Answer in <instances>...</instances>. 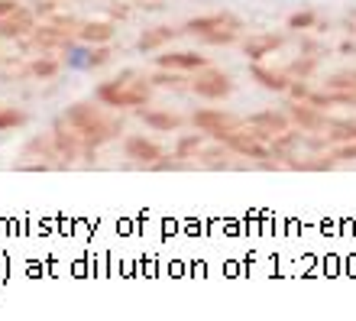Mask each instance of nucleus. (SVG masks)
I'll list each match as a JSON object with an SVG mask.
<instances>
[{
  "mask_svg": "<svg viewBox=\"0 0 356 321\" xmlns=\"http://www.w3.org/2000/svg\"><path fill=\"white\" fill-rule=\"evenodd\" d=\"M282 42H285V39H282L279 33H263V36H250V39H246V42H243V52H246V58L259 62V58H266L269 52H275Z\"/></svg>",
  "mask_w": 356,
  "mask_h": 321,
  "instance_id": "nucleus-11",
  "label": "nucleus"
},
{
  "mask_svg": "<svg viewBox=\"0 0 356 321\" xmlns=\"http://www.w3.org/2000/svg\"><path fill=\"white\" fill-rule=\"evenodd\" d=\"M318 26V17L311 10H301V13H291L289 17V29H311Z\"/></svg>",
  "mask_w": 356,
  "mask_h": 321,
  "instance_id": "nucleus-25",
  "label": "nucleus"
},
{
  "mask_svg": "<svg viewBox=\"0 0 356 321\" xmlns=\"http://www.w3.org/2000/svg\"><path fill=\"white\" fill-rule=\"evenodd\" d=\"M62 120L81 136V143H85L88 150H97V146H104V143H111L120 136V120H113L101 107L85 104V101H78V104L68 107Z\"/></svg>",
  "mask_w": 356,
  "mask_h": 321,
  "instance_id": "nucleus-1",
  "label": "nucleus"
},
{
  "mask_svg": "<svg viewBox=\"0 0 356 321\" xmlns=\"http://www.w3.org/2000/svg\"><path fill=\"white\" fill-rule=\"evenodd\" d=\"M159 68H175V72H197V68H207V56L201 52H169V56H159L156 58Z\"/></svg>",
  "mask_w": 356,
  "mask_h": 321,
  "instance_id": "nucleus-10",
  "label": "nucleus"
},
{
  "mask_svg": "<svg viewBox=\"0 0 356 321\" xmlns=\"http://www.w3.org/2000/svg\"><path fill=\"white\" fill-rule=\"evenodd\" d=\"M130 75L113 78V81H104L97 88V101L107 107H143L149 101V85H140V81H127Z\"/></svg>",
  "mask_w": 356,
  "mask_h": 321,
  "instance_id": "nucleus-2",
  "label": "nucleus"
},
{
  "mask_svg": "<svg viewBox=\"0 0 356 321\" xmlns=\"http://www.w3.org/2000/svg\"><path fill=\"white\" fill-rule=\"evenodd\" d=\"M52 140H56V150L62 159H78V156H88V146L81 143V136H78L72 127H68L65 120H58L56 123V130H52Z\"/></svg>",
  "mask_w": 356,
  "mask_h": 321,
  "instance_id": "nucleus-7",
  "label": "nucleus"
},
{
  "mask_svg": "<svg viewBox=\"0 0 356 321\" xmlns=\"http://www.w3.org/2000/svg\"><path fill=\"white\" fill-rule=\"evenodd\" d=\"M191 123L197 130H204L207 136H214L217 130H230V127H240L243 117H234L230 111H217V107H201V111L191 113Z\"/></svg>",
  "mask_w": 356,
  "mask_h": 321,
  "instance_id": "nucleus-6",
  "label": "nucleus"
},
{
  "mask_svg": "<svg viewBox=\"0 0 356 321\" xmlns=\"http://www.w3.org/2000/svg\"><path fill=\"white\" fill-rule=\"evenodd\" d=\"M334 159L343 162V159H356V140L350 143H337V150H334Z\"/></svg>",
  "mask_w": 356,
  "mask_h": 321,
  "instance_id": "nucleus-27",
  "label": "nucleus"
},
{
  "mask_svg": "<svg viewBox=\"0 0 356 321\" xmlns=\"http://www.w3.org/2000/svg\"><path fill=\"white\" fill-rule=\"evenodd\" d=\"M289 120L298 127L301 133H324L327 130V117L321 113L318 104H311V101H295V104H289Z\"/></svg>",
  "mask_w": 356,
  "mask_h": 321,
  "instance_id": "nucleus-5",
  "label": "nucleus"
},
{
  "mask_svg": "<svg viewBox=\"0 0 356 321\" xmlns=\"http://www.w3.org/2000/svg\"><path fill=\"white\" fill-rule=\"evenodd\" d=\"M191 91L197 97H207V101H224L230 91H234V78L227 72H217V68H204L201 75L191 81Z\"/></svg>",
  "mask_w": 356,
  "mask_h": 321,
  "instance_id": "nucleus-3",
  "label": "nucleus"
},
{
  "mask_svg": "<svg viewBox=\"0 0 356 321\" xmlns=\"http://www.w3.org/2000/svg\"><path fill=\"white\" fill-rule=\"evenodd\" d=\"M107 58H111V49H107V46L91 49V68H94V65H104Z\"/></svg>",
  "mask_w": 356,
  "mask_h": 321,
  "instance_id": "nucleus-28",
  "label": "nucleus"
},
{
  "mask_svg": "<svg viewBox=\"0 0 356 321\" xmlns=\"http://www.w3.org/2000/svg\"><path fill=\"white\" fill-rule=\"evenodd\" d=\"M36 13L39 17H52V13H56V0H42V3L36 7Z\"/></svg>",
  "mask_w": 356,
  "mask_h": 321,
  "instance_id": "nucleus-29",
  "label": "nucleus"
},
{
  "mask_svg": "<svg viewBox=\"0 0 356 321\" xmlns=\"http://www.w3.org/2000/svg\"><path fill=\"white\" fill-rule=\"evenodd\" d=\"M75 33H68V29L56 26V23H49V26H39L33 29V46L39 49H56V46H68Z\"/></svg>",
  "mask_w": 356,
  "mask_h": 321,
  "instance_id": "nucleus-12",
  "label": "nucleus"
},
{
  "mask_svg": "<svg viewBox=\"0 0 356 321\" xmlns=\"http://www.w3.org/2000/svg\"><path fill=\"white\" fill-rule=\"evenodd\" d=\"M78 36L85 39V42H91V46H104V42H111V39H113V23H104V19L81 23Z\"/></svg>",
  "mask_w": 356,
  "mask_h": 321,
  "instance_id": "nucleus-16",
  "label": "nucleus"
},
{
  "mask_svg": "<svg viewBox=\"0 0 356 321\" xmlns=\"http://www.w3.org/2000/svg\"><path fill=\"white\" fill-rule=\"evenodd\" d=\"M356 140V120H330L324 130V143H350Z\"/></svg>",
  "mask_w": 356,
  "mask_h": 321,
  "instance_id": "nucleus-18",
  "label": "nucleus"
},
{
  "mask_svg": "<svg viewBox=\"0 0 356 321\" xmlns=\"http://www.w3.org/2000/svg\"><path fill=\"white\" fill-rule=\"evenodd\" d=\"M327 91H350V95H356V68H347V72L330 75L327 78Z\"/></svg>",
  "mask_w": 356,
  "mask_h": 321,
  "instance_id": "nucleus-20",
  "label": "nucleus"
},
{
  "mask_svg": "<svg viewBox=\"0 0 356 321\" xmlns=\"http://www.w3.org/2000/svg\"><path fill=\"white\" fill-rule=\"evenodd\" d=\"M181 29H172V26H152V29H146L140 36V42H136V49L140 52H156V49H162L165 42H172V39L178 36Z\"/></svg>",
  "mask_w": 356,
  "mask_h": 321,
  "instance_id": "nucleus-14",
  "label": "nucleus"
},
{
  "mask_svg": "<svg viewBox=\"0 0 356 321\" xmlns=\"http://www.w3.org/2000/svg\"><path fill=\"white\" fill-rule=\"evenodd\" d=\"M289 95L295 97V101H308V97H311V88L305 85V78H291V85H289Z\"/></svg>",
  "mask_w": 356,
  "mask_h": 321,
  "instance_id": "nucleus-26",
  "label": "nucleus"
},
{
  "mask_svg": "<svg viewBox=\"0 0 356 321\" xmlns=\"http://www.w3.org/2000/svg\"><path fill=\"white\" fill-rule=\"evenodd\" d=\"M250 123L253 127H259V130H266L269 136H275V133H285L289 130V113H282V111H259L250 117Z\"/></svg>",
  "mask_w": 356,
  "mask_h": 321,
  "instance_id": "nucleus-15",
  "label": "nucleus"
},
{
  "mask_svg": "<svg viewBox=\"0 0 356 321\" xmlns=\"http://www.w3.org/2000/svg\"><path fill=\"white\" fill-rule=\"evenodd\" d=\"M250 75H253V81H259L266 91H275V95L289 91V85H291V78L285 75V72H272V68H266V65H253Z\"/></svg>",
  "mask_w": 356,
  "mask_h": 321,
  "instance_id": "nucleus-13",
  "label": "nucleus"
},
{
  "mask_svg": "<svg viewBox=\"0 0 356 321\" xmlns=\"http://www.w3.org/2000/svg\"><path fill=\"white\" fill-rule=\"evenodd\" d=\"M33 29H36V17L23 7H17L13 13H7V17H0V36L3 39L26 36V33H33Z\"/></svg>",
  "mask_w": 356,
  "mask_h": 321,
  "instance_id": "nucleus-8",
  "label": "nucleus"
},
{
  "mask_svg": "<svg viewBox=\"0 0 356 321\" xmlns=\"http://www.w3.org/2000/svg\"><path fill=\"white\" fill-rule=\"evenodd\" d=\"M318 68V56H308V58H298V62H291V68H289V75H295V78H308L311 72Z\"/></svg>",
  "mask_w": 356,
  "mask_h": 321,
  "instance_id": "nucleus-23",
  "label": "nucleus"
},
{
  "mask_svg": "<svg viewBox=\"0 0 356 321\" xmlns=\"http://www.w3.org/2000/svg\"><path fill=\"white\" fill-rule=\"evenodd\" d=\"M140 120L149 123L152 130H178L181 117L178 113H165V111H140Z\"/></svg>",
  "mask_w": 356,
  "mask_h": 321,
  "instance_id": "nucleus-17",
  "label": "nucleus"
},
{
  "mask_svg": "<svg viewBox=\"0 0 356 321\" xmlns=\"http://www.w3.org/2000/svg\"><path fill=\"white\" fill-rule=\"evenodd\" d=\"M17 7H19L17 0H0V17H7V13H13Z\"/></svg>",
  "mask_w": 356,
  "mask_h": 321,
  "instance_id": "nucleus-30",
  "label": "nucleus"
},
{
  "mask_svg": "<svg viewBox=\"0 0 356 321\" xmlns=\"http://www.w3.org/2000/svg\"><path fill=\"white\" fill-rule=\"evenodd\" d=\"M123 152H127V159L143 162V166H152L156 159H162V146L159 143H152V140H146V136H127Z\"/></svg>",
  "mask_w": 356,
  "mask_h": 321,
  "instance_id": "nucleus-9",
  "label": "nucleus"
},
{
  "mask_svg": "<svg viewBox=\"0 0 356 321\" xmlns=\"http://www.w3.org/2000/svg\"><path fill=\"white\" fill-rule=\"evenodd\" d=\"M58 68H62V62L46 56V58H36V62L29 65V72H33L36 78H52V75H58Z\"/></svg>",
  "mask_w": 356,
  "mask_h": 321,
  "instance_id": "nucleus-22",
  "label": "nucleus"
},
{
  "mask_svg": "<svg viewBox=\"0 0 356 321\" xmlns=\"http://www.w3.org/2000/svg\"><path fill=\"white\" fill-rule=\"evenodd\" d=\"M227 29H243V23L234 17V13H207V17H195V19H188L185 29L181 33H191V36H214V33H227Z\"/></svg>",
  "mask_w": 356,
  "mask_h": 321,
  "instance_id": "nucleus-4",
  "label": "nucleus"
},
{
  "mask_svg": "<svg viewBox=\"0 0 356 321\" xmlns=\"http://www.w3.org/2000/svg\"><path fill=\"white\" fill-rule=\"evenodd\" d=\"M152 85H159V88H175V91H181V88H188L185 81L188 78L185 75H178L175 68H162V72H156V75L149 78Z\"/></svg>",
  "mask_w": 356,
  "mask_h": 321,
  "instance_id": "nucleus-21",
  "label": "nucleus"
},
{
  "mask_svg": "<svg viewBox=\"0 0 356 321\" xmlns=\"http://www.w3.org/2000/svg\"><path fill=\"white\" fill-rule=\"evenodd\" d=\"M204 140H207L204 130H201V133H191V136H181V140H178V146H175V152L181 156V159H188V156H197V152L204 150Z\"/></svg>",
  "mask_w": 356,
  "mask_h": 321,
  "instance_id": "nucleus-19",
  "label": "nucleus"
},
{
  "mask_svg": "<svg viewBox=\"0 0 356 321\" xmlns=\"http://www.w3.org/2000/svg\"><path fill=\"white\" fill-rule=\"evenodd\" d=\"M23 113L13 111V107H0V130H13V127H23Z\"/></svg>",
  "mask_w": 356,
  "mask_h": 321,
  "instance_id": "nucleus-24",
  "label": "nucleus"
}]
</instances>
